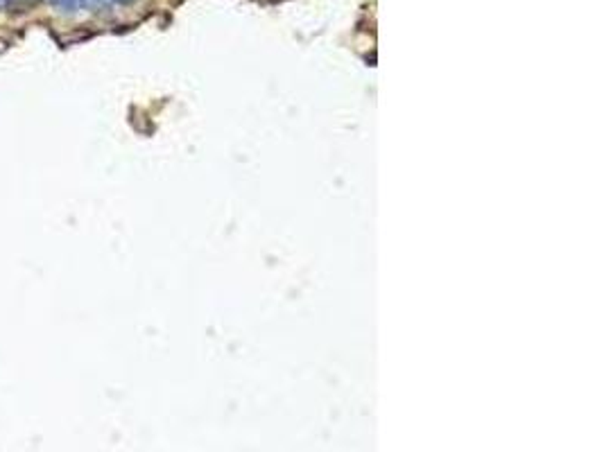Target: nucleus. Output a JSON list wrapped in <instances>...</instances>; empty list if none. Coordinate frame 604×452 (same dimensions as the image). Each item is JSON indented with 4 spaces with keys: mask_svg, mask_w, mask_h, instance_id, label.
Returning a JSON list of instances; mask_svg holds the SVG:
<instances>
[{
    "mask_svg": "<svg viewBox=\"0 0 604 452\" xmlns=\"http://www.w3.org/2000/svg\"><path fill=\"white\" fill-rule=\"evenodd\" d=\"M113 3H118V5H132L134 0H113Z\"/></svg>",
    "mask_w": 604,
    "mask_h": 452,
    "instance_id": "nucleus-2",
    "label": "nucleus"
},
{
    "mask_svg": "<svg viewBox=\"0 0 604 452\" xmlns=\"http://www.w3.org/2000/svg\"><path fill=\"white\" fill-rule=\"evenodd\" d=\"M50 3L61 11H75L77 7H80V0H50Z\"/></svg>",
    "mask_w": 604,
    "mask_h": 452,
    "instance_id": "nucleus-1",
    "label": "nucleus"
}]
</instances>
